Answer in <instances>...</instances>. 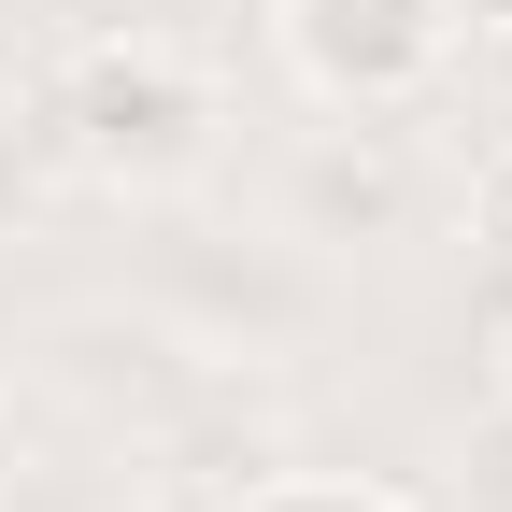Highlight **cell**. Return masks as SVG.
I'll return each mask as SVG.
<instances>
[{
    "instance_id": "1",
    "label": "cell",
    "mask_w": 512,
    "mask_h": 512,
    "mask_svg": "<svg viewBox=\"0 0 512 512\" xmlns=\"http://www.w3.org/2000/svg\"><path fill=\"white\" fill-rule=\"evenodd\" d=\"M43 128H72V157L114 171V185H171L185 157L214 143V86H200V57H185V43L100 29L72 72L43 86Z\"/></svg>"
},
{
    "instance_id": "2",
    "label": "cell",
    "mask_w": 512,
    "mask_h": 512,
    "mask_svg": "<svg viewBox=\"0 0 512 512\" xmlns=\"http://www.w3.org/2000/svg\"><path fill=\"white\" fill-rule=\"evenodd\" d=\"M441 43H456V0H285V57L328 114H399Z\"/></svg>"
},
{
    "instance_id": "3",
    "label": "cell",
    "mask_w": 512,
    "mask_h": 512,
    "mask_svg": "<svg viewBox=\"0 0 512 512\" xmlns=\"http://www.w3.org/2000/svg\"><path fill=\"white\" fill-rule=\"evenodd\" d=\"M285 214H299V242H384L399 228V157L384 143H313L299 185H285Z\"/></svg>"
},
{
    "instance_id": "4",
    "label": "cell",
    "mask_w": 512,
    "mask_h": 512,
    "mask_svg": "<svg viewBox=\"0 0 512 512\" xmlns=\"http://www.w3.org/2000/svg\"><path fill=\"white\" fill-rule=\"evenodd\" d=\"M256 512H413V498H384V484H271Z\"/></svg>"
},
{
    "instance_id": "5",
    "label": "cell",
    "mask_w": 512,
    "mask_h": 512,
    "mask_svg": "<svg viewBox=\"0 0 512 512\" xmlns=\"http://www.w3.org/2000/svg\"><path fill=\"white\" fill-rule=\"evenodd\" d=\"M470 512H512V399H498V427L470 441Z\"/></svg>"
},
{
    "instance_id": "6",
    "label": "cell",
    "mask_w": 512,
    "mask_h": 512,
    "mask_svg": "<svg viewBox=\"0 0 512 512\" xmlns=\"http://www.w3.org/2000/svg\"><path fill=\"white\" fill-rule=\"evenodd\" d=\"M0 512H114V498H100V484H15Z\"/></svg>"
},
{
    "instance_id": "7",
    "label": "cell",
    "mask_w": 512,
    "mask_h": 512,
    "mask_svg": "<svg viewBox=\"0 0 512 512\" xmlns=\"http://www.w3.org/2000/svg\"><path fill=\"white\" fill-rule=\"evenodd\" d=\"M484 228H498V256H512V171H498V185H484Z\"/></svg>"
},
{
    "instance_id": "8",
    "label": "cell",
    "mask_w": 512,
    "mask_h": 512,
    "mask_svg": "<svg viewBox=\"0 0 512 512\" xmlns=\"http://www.w3.org/2000/svg\"><path fill=\"white\" fill-rule=\"evenodd\" d=\"M498 399H512V299H498Z\"/></svg>"
}]
</instances>
